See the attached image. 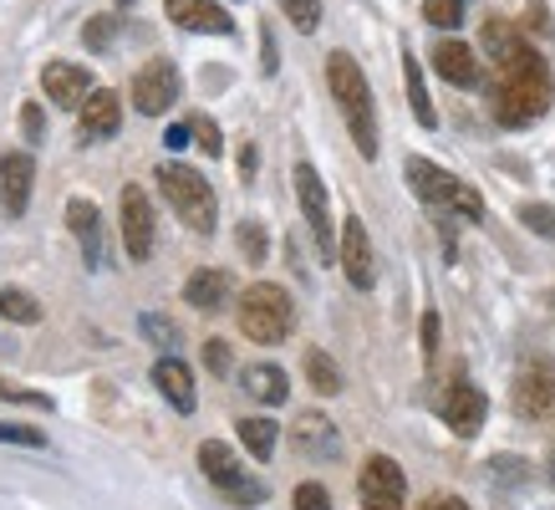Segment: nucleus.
I'll return each instance as SVG.
<instances>
[{"label":"nucleus","instance_id":"f257e3e1","mask_svg":"<svg viewBox=\"0 0 555 510\" xmlns=\"http://www.w3.org/2000/svg\"><path fill=\"white\" fill-rule=\"evenodd\" d=\"M551 67H545V56L535 47H525L520 56H509L505 67H500V87H494V118L505 123V128H525V123H535L545 107H551Z\"/></svg>","mask_w":555,"mask_h":510},{"label":"nucleus","instance_id":"f03ea898","mask_svg":"<svg viewBox=\"0 0 555 510\" xmlns=\"http://www.w3.org/2000/svg\"><path fill=\"white\" fill-rule=\"evenodd\" d=\"M326 82H332V98H337L341 118H347V133H352L357 153L377 158V113H372V87L362 77V67L347 51H332L326 56Z\"/></svg>","mask_w":555,"mask_h":510},{"label":"nucleus","instance_id":"7ed1b4c3","mask_svg":"<svg viewBox=\"0 0 555 510\" xmlns=\"http://www.w3.org/2000/svg\"><path fill=\"white\" fill-rule=\"evenodd\" d=\"M291 327H296V302H291L286 286H275V281H255L250 291H240V332L250 342H275L291 337Z\"/></svg>","mask_w":555,"mask_h":510},{"label":"nucleus","instance_id":"20e7f679","mask_svg":"<svg viewBox=\"0 0 555 510\" xmlns=\"http://www.w3.org/2000/svg\"><path fill=\"white\" fill-rule=\"evenodd\" d=\"M158 189H164L169 209L194 230V235H209L219 225V200L199 169H189V164H164V169H158Z\"/></svg>","mask_w":555,"mask_h":510},{"label":"nucleus","instance_id":"39448f33","mask_svg":"<svg viewBox=\"0 0 555 510\" xmlns=\"http://www.w3.org/2000/svg\"><path fill=\"white\" fill-rule=\"evenodd\" d=\"M403 174H408V184H413V194H418L423 204H434V209H464L469 220H485L479 194H474L469 184H459L454 174H443L438 164H428V158H408Z\"/></svg>","mask_w":555,"mask_h":510},{"label":"nucleus","instance_id":"423d86ee","mask_svg":"<svg viewBox=\"0 0 555 510\" xmlns=\"http://www.w3.org/2000/svg\"><path fill=\"white\" fill-rule=\"evenodd\" d=\"M296 200H301V215L311 225V240H317L321 260H341V240L337 225H332V200H326V184L311 164H296Z\"/></svg>","mask_w":555,"mask_h":510},{"label":"nucleus","instance_id":"0eeeda50","mask_svg":"<svg viewBox=\"0 0 555 510\" xmlns=\"http://www.w3.org/2000/svg\"><path fill=\"white\" fill-rule=\"evenodd\" d=\"M199 470L209 475V485H219V490L230 495L235 506H260V500H266V485L245 475V464L235 459V449H230V444L204 439L199 444Z\"/></svg>","mask_w":555,"mask_h":510},{"label":"nucleus","instance_id":"6e6552de","mask_svg":"<svg viewBox=\"0 0 555 510\" xmlns=\"http://www.w3.org/2000/svg\"><path fill=\"white\" fill-rule=\"evenodd\" d=\"M509 404H515V413L530 419V424H540V419H551L555 413V362L545 353H535V357H525L520 362L515 388H509Z\"/></svg>","mask_w":555,"mask_h":510},{"label":"nucleus","instance_id":"1a4fd4ad","mask_svg":"<svg viewBox=\"0 0 555 510\" xmlns=\"http://www.w3.org/2000/svg\"><path fill=\"white\" fill-rule=\"evenodd\" d=\"M179 92H184V77H179V67H173L169 56L143 62V67L133 72V87H128V98H133V107L143 118H164L173 102H179Z\"/></svg>","mask_w":555,"mask_h":510},{"label":"nucleus","instance_id":"9d476101","mask_svg":"<svg viewBox=\"0 0 555 510\" xmlns=\"http://www.w3.org/2000/svg\"><path fill=\"white\" fill-rule=\"evenodd\" d=\"M118 225H122V251H128V260H133V266L153 260V230H158V225H153V200L138 184H122Z\"/></svg>","mask_w":555,"mask_h":510},{"label":"nucleus","instance_id":"9b49d317","mask_svg":"<svg viewBox=\"0 0 555 510\" xmlns=\"http://www.w3.org/2000/svg\"><path fill=\"white\" fill-rule=\"evenodd\" d=\"M357 495H362V510H403L408 500V480L398 470V459L372 455L357 475Z\"/></svg>","mask_w":555,"mask_h":510},{"label":"nucleus","instance_id":"f8f14e48","mask_svg":"<svg viewBox=\"0 0 555 510\" xmlns=\"http://www.w3.org/2000/svg\"><path fill=\"white\" fill-rule=\"evenodd\" d=\"M438 413H443V424L454 429L459 439H474V434L485 429V419H489V398L474 388V383L454 378L449 388L438 393Z\"/></svg>","mask_w":555,"mask_h":510},{"label":"nucleus","instance_id":"ddd939ff","mask_svg":"<svg viewBox=\"0 0 555 510\" xmlns=\"http://www.w3.org/2000/svg\"><path fill=\"white\" fill-rule=\"evenodd\" d=\"M341 271L352 281L357 291H372L377 286V255H372V240H367V225L347 215L341 220Z\"/></svg>","mask_w":555,"mask_h":510},{"label":"nucleus","instance_id":"4468645a","mask_svg":"<svg viewBox=\"0 0 555 510\" xmlns=\"http://www.w3.org/2000/svg\"><path fill=\"white\" fill-rule=\"evenodd\" d=\"M31 184H36L31 153H0V209H5V220H21V215H26Z\"/></svg>","mask_w":555,"mask_h":510},{"label":"nucleus","instance_id":"2eb2a0df","mask_svg":"<svg viewBox=\"0 0 555 510\" xmlns=\"http://www.w3.org/2000/svg\"><path fill=\"white\" fill-rule=\"evenodd\" d=\"M118 123H122V102H118V92H107V87H98V92L77 107V138H82V143H107V138L118 133Z\"/></svg>","mask_w":555,"mask_h":510},{"label":"nucleus","instance_id":"dca6fc26","mask_svg":"<svg viewBox=\"0 0 555 510\" xmlns=\"http://www.w3.org/2000/svg\"><path fill=\"white\" fill-rule=\"evenodd\" d=\"M291 444H296V455H301V459H337L341 434H337V424H332L326 413L306 408L301 419L291 424Z\"/></svg>","mask_w":555,"mask_h":510},{"label":"nucleus","instance_id":"f3484780","mask_svg":"<svg viewBox=\"0 0 555 510\" xmlns=\"http://www.w3.org/2000/svg\"><path fill=\"white\" fill-rule=\"evenodd\" d=\"M164 11H169V21L184 26V31H199V36L235 31V21H230V11H224L219 0H164Z\"/></svg>","mask_w":555,"mask_h":510},{"label":"nucleus","instance_id":"a211bd4d","mask_svg":"<svg viewBox=\"0 0 555 510\" xmlns=\"http://www.w3.org/2000/svg\"><path fill=\"white\" fill-rule=\"evenodd\" d=\"M41 87H47V98L56 102V107H82V102L98 92V87H92V72L77 67V62H47Z\"/></svg>","mask_w":555,"mask_h":510},{"label":"nucleus","instance_id":"6ab92c4d","mask_svg":"<svg viewBox=\"0 0 555 510\" xmlns=\"http://www.w3.org/2000/svg\"><path fill=\"white\" fill-rule=\"evenodd\" d=\"M153 383H158V393H164L179 413H194L199 393H194V373H189L179 357H158V362H153Z\"/></svg>","mask_w":555,"mask_h":510},{"label":"nucleus","instance_id":"aec40b11","mask_svg":"<svg viewBox=\"0 0 555 510\" xmlns=\"http://www.w3.org/2000/svg\"><path fill=\"white\" fill-rule=\"evenodd\" d=\"M434 67L443 82L454 87H479V56H474V47H464V41H438L434 47Z\"/></svg>","mask_w":555,"mask_h":510},{"label":"nucleus","instance_id":"412c9836","mask_svg":"<svg viewBox=\"0 0 555 510\" xmlns=\"http://www.w3.org/2000/svg\"><path fill=\"white\" fill-rule=\"evenodd\" d=\"M235 296V281H230V271H194L184 281V302L194 306V311H219V306Z\"/></svg>","mask_w":555,"mask_h":510},{"label":"nucleus","instance_id":"4be33fe9","mask_svg":"<svg viewBox=\"0 0 555 510\" xmlns=\"http://www.w3.org/2000/svg\"><path fill=\"white\" fill-rule=\"evenodd\" d=\"M67 225L77 245H82V260L87 266H102V220H98V204L92 200H72L67 204Z\"/></svg>","mask_w":555,"mask_h":510},{"label":"nucleus","instance_id":"5701e85b","mask_svg":"<svg viewBox=\"0 0 555 510\" xmlns=\"http://www.w3.org/2000/svg\"><path fill=\"white\" fill-rule=\"evenodd\" d=\"M240 383H245V393H250L255 404H266V408H275V404H286V398H291V378L281 373L275 362H255Z\"/></svg>","mask_w":555,"mask_h":510},{"label":"nucleus","instance_id":"b1692460","mask_svg":"<svg viewBox=\"0 0 555 510\" xmlns=\"http://www.w3.org/2000/svg\"><path fill=\"white\" fill-rule=\"evenodd\" d=\"M530 47V41H525L520 31H515V26H509V21H485V51L489 56H494V67H505L509 56H520V51Z\"/></svg>","mask_w":555,"mask_h":510},{"label":"nucleus","instance_id":"393cba45","mask_svg":"<svg viewBox=\"0 0 555 510\" xmlns=\"http://www.w3.org/2000/svg\"><path fill=\"white\" fill-rule=\"evenodd\" d=\"M275 439H281L275 419H266V413H250V419H240V444L250 449V459H270V455H275Z\"/></svg>","mask_w":555,"mask_h":510},{"label":"nucleus","instance_id":"a878e982","mask_svg":"<svg viewBox=\"0 0 555 510\" xmlns=\"http://www.w3.org/2000/svg\"><path fill=\"white\" fill-rule=\"evenodd\" d=\"M403 82H408V102H413V118H418L423 128H434L438 113H434V102H428V87H423V67H418V56H413V51L403 56Z\"/></svg>","mask_w":555,"mask_h":510},{"label":"nucleus","instance_id":"bb28decb","mask_svg":"<svg viewBox=\"0 0 555 510\" xmlns=\"http://www.w3.org/2000/svg\"><path fill=\"white\" fill-rule=\"evenodd\" d=\"M0 317H5V322H21V327H36L41 322V302H36L31 291L5 286L0 291Z\"/></svg>","mask_w":555,"mask_h":510},{"label":"nucleus","instance_id":"cd10ccee","mask_svg":"<svg viewBox=\"0 0 555 510\" xmlns=\"http://www.w3.org/2000/svg\"><path fill=\"white\" fill-rule=\"evenodd\" d=\"M306 378H311V388H317L321 398H332V393H341V373H337V362H332L326 353H317V347L306 353Z\"/></svg>","mask_w":555,"mask_h":510},{"label":"nucleus","instance_id":"c85d7f7f","mask_svg":"<svg viewBox=\"0 0 555 510\" xmlns=\"http://www.w3.org/2000/svg\"><path fill=\"white\" fill-rule=\"evenodd\" d=\"M464 5L469 0H423V21L438 26V31H454L459 21H464Z\"/></svg>","mask_w":555,"mask_h":510},{"label":"nucleus","instance_id":"c756f323","mask_svg":"<svg viewBox=\"0 0 555 510\" xmlns=\"http://www.w3.org/2000/svg\"><path fill=\"white\" fill-rule=\"evenodd\" d=\"M235 245H240V255H245V260H266V251H270L266 225L245 220V225H240V230H235Z\"/></svg>","mask_w":555,"mask_h":510},{"label":"nucleus","instance_id":"7c9ffc66","mask_svg":"<svg viewBox=\"0 0 555 510\" xmlns=\"http://www.w3.org/2000/svg\"><path fill=\"white\" fill-rule=\"evenodd\" d=\"M281 11H286L291 26L301 36H311L321 26V0H281Z\"/></svg>","mask_w":555,"mask_h":510},{"label":"nucleus","instance_id":"2f4dec72","mask_svg":"<svg viewBox=\"0 0 555 510\" xmlns=\"http://www.w3.org/2000/svg\"><path fill=\"white\" fill-rule=\"evenodd\" d=\"M520 225L555 245V209H551V204H520Z\"/></svg>","mask_w":555,"mask_h":510},{"label":"nucleus","instance_id":"473e14b6","mask_svg":"<svg viewBox=\"0 0 555 510\" xmlns=\"http://www.w3.org/2000/svg\"><path fill=\"white\" fill-rule=\"evenodd\" d=\"M113 36H118V16H98V21H87L82 26L87 51H107L113 47Z\"/></svg>","mask_w":555,"mask_h":510},{"label":"nucleus","instance_id":"72a5a7b5","mask_svg":"<svg viewBox=\"0 0 555 510\" xmlns=\"http://www.w3.org/2000/svg\"><path fill=\"white\" fill-rule=\"evenodd\" d=\"M138 327H143V337H149L153 347H173V342H179V327H173L169 317H158V311H149Z\"/></svg>","mask_w":555,"mask_h":510},{"label":"nucleus","instance_id":"f704fd0d","mask_svg":"<svg viewBox=\"0 0 555 510\" xmlns=\"http://www.w3.org/2000/svg\"><path fill=\"white\" fill-rule=\"evenodd\" d=\"M0 404H21V408H41V413H47L51 398L47 393H31V388H16V383H0Z\"/></svg>","mask_w":555,"mask_h":510},{"label":"nucleus","instance_id":"c9c22d12","mask_svg":"<svg viewBox=\"0 0 555 510\" xmlns=\"http://www.w3.org/2000/svg\"><path fill=\"white\" fill-rule=\"evenodd\" d=\"M0 444H26V449H47V434L26 424H0Z\"/></svg>","mask_w":555,"mask_h":510},{"label":"nucleus","instance_id":"e433bc0d","mask_svg":"<svg viewBox=\"0 0 555 510\" xmlns=\"http://www.w3.org/2000/svg\"><path fill=\"white\" fill-rule=\"evenodd\" d=\"M21 133H26V143H41V138H47V113H41V102H26V107H21Z\"/></svg>","mask_w":555,"mask_h":510},{"label":"nucleus","instance_id":"4c0bfd02","mask_svg":"<svg viewBox=\"0 0 555 510\" xmlns=\"http://www.w3.org/2000/svg\"><path fill=\"white\" fill-rule=\"evenodd\" d=\"M296 510H332V495H326V485H317V480L296 485Z\"/></svg>","mask_w":555,"mask_h":510},{"label":"nucleus","instance_id":"58836bf2","mask_svg":"<svg viewBox=\"0 0 555 510\" xmlns=\"http://www.w3.org/2000/svg\"><path fill=\"white\" fill-rule=\"evenodd\" d=\"M189 128H194V143H199V149L209 153V158H219V153H224V138H219V128H215L209 118H194Z\"/></svg>","mask_w":555,"mask_h":510},{"label":"nucleus","instance_id":"ea45409f","mask_svg":"<svg viewBox=\"0 0 555 510\" xmlns=\"http://www.w3.org/2000/svg\"><path fill=\"white\" fill-rule=\"evenodd\" d=\"M204 368H209V373H215V378H224V373H230V342H219V337H209V342H204Z\"/></svg>","mask_w":555,"mask_h":510},{"label":"nucleus","instance_id":"a19ab883","mask_svg":"<svg viewBox=\"0 0 555 510\" xmlns=\"http://www.w3.org/2000/svg\"><path fill=\"white\" fill-rule=\"evenodd\" d=\"M418 337H423V357H434L438 353V311H423Z\"/></svg>","mask_w":555,"mask_h":510},{"label":"nucleus","instance_id":"79ce46f5","mask_svg":"<svg viewBox=\"0 0 555 510\" xmlns=\"http://www.w3.org/2000/svg\"><path fill=\"white\" fill-rule=\"evenodd\" d=\"M260 51H266V56H260V67H266V72L281 67V56H275V36H270V26H260Z\"/></svg>","mask_w":555,"mask_h":510},{"label":"nucleus","instance_id":"37998d69","mask_svg":"<svg viewBox=\"0 0 555 510\" xmlns=\"http://www.w3.org/2000/svg\"><path fill=\"white\" fill-rule=\"evenodd\" d=\"M164 143H169V149H184V143H194V128H189V123H173L169 133H164Z\"/></svg>","mask_w":555,"mask_h":510},{"label":"nucleus","instance_id":"c03bdc74","mask_svg":"<svg viewBox=\"0 0 555 510\" xmlns=\"http://www.w3.org/2000/svg\"><path fill=\"white\" fill-rule=\"evenodd\" d=\"M428 510H469V506H464L459 495H434V500H428Z\"/></svg>","mask_w":555,"mask_h":510},{"label":"nucleus","instance_id":"a18cd8bd","mask_svg":"<svg viewBox=\"0 0 555 510\" xmlns=\"http://www.w3.org/2000/svg\"><path fill=\"white\" fill-rule=\"evenodd\" d=\"M255 164H260V153H255V143H245V149H240V169H245V179L255 174Z\"/></svg>","mask_w":555,"mask_h":510},{"label":"nucleus","instance_id":"49530a36","mask_svg":"<svg viewBox=\"0 0 555 510\" xmlns=\"http://www.w3.org/2000/svg\"><path fill=\"white\" fill-rule=\"evenodd\" d=\"M118 5H122V11H128V5H133V0H118Z\"/></svg>","mask_w":555,"mask_h":510},{"label":"nucleus","instance_id":"de8ad7c7","mask_svg":"<svg viewBox=\"0 0 555 510\" xmlns=\"http://www.w3.org/2000/svg\"><path fill=\"white\" fill-rule=\"evenodd\" d=\"M551 480H555V459H551Z\"/></svg>","mask_w":555,"mask_h":510}]
</instances>
